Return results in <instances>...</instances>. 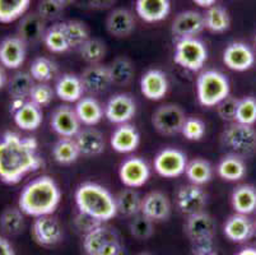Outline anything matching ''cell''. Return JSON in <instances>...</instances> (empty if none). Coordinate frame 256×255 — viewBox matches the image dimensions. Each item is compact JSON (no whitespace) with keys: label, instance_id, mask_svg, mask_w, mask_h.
Masks as SVG:
<instances>
[{"label":"cell","instance_id":"obj_1","mask_svg":"<svg viewBox=\"0 0 256 255\" xmlns=\"http://www.w3.org/2000/svg\"><path fill=\"white\" fill-rule=\"evenodd\" d=\"M42 165L36 138L22 137L14 132L0 135V180L4 184L17 185Z\"/></svg>","mask_w":256,"mask_h":255},{"label":"cell","instance_id":"obj_2","mask_svg":"<svg viewBox=\"0 0 256 255\" xmlns=\"http://www.w3.org/2000/svg\"><path fill=\"white\" fill-rule=\"evenodd\" d=\"M62 200V190L58 182L48 175H42L22 189L18 207L26 216L42 217L54 214Z\"/></svg>","mask_w":256,"mask_h":255},{"label":"cell","instance_id":"obj_3","mask_svg":"<svg viewBox=\"0 0 256 255\" xmlns=\"http://www.w3.org/2000/svg\"><path fill=\"white\" fill-rule=\"evenodd\" d=\"M74 202L78 212L102 223L118 214L115 196L108 189L97 182L87 181L80 184L74 193Z\"/></svg>","mask_w":256,"mask_h":255},{"label":"cell","instance_id":"obj_4","mask_svg":"<svg viewBox=\"0 0 256 255\" xmlns=\"http://www.w3.org/2000/svg\"><path fill=\"white\" fill-rule=\"evenodd\" d=\"M231 95V83L220 70H204L196 79V98L203 107H216Z\"/></svg>","mask_w":256,"mask_h":255},{"label":"cell","instance_id":"obj_5","mask_svg":"<svg viewBox=\"0 0 256 255\" xmlns=\"http://www.w3.org/2000/svg\"><path fill=\"white\" fill-rule=\"evenodd\" d=\"M83 250L87 255H122L124 245L115 227L100 223L84 235Z\"/></svg>","mask_w":256,"mask_h":255},{"label":"cell","instance_id":"obj_6","mask_svg":"<svg viewBox=\"0 0 256 255\" xmlns=\"http://www.w3.org/2000/svg\"><path fill=\"white\" fill-rule=\"evenodd\" d=\"M216 221L206 210L188 216L185 233L192 241L194 252L213 251V238L216 236Z\"/></svg>","mask_w":256,"mask_h":255},{"label":"cell","instance_id":"obj_7","mask_svg":"<svg viewBox=\"0 0 256 255\" xmlns=\"http://www.w3.org/2000/svg\"><path fill=\"white\" fill-rule=\"evenodd\" d=\"M208 60V49L198 37L176 39L174 62L188 72H199Z\"/></svg>","mask_w":256,"mask_h":255},{"label":"cell","instance_id":"obj_8","mask_svg":"<svg viewBox=\"0 0 256 255\" xmlns=\"http://www.w3.org/2000/svg\"><path fill=\"white\" fill-rule=\"evenodd\" d=\"M220 140L224 147L240 157H251L256 153V129L234 121L223 130Z\"/></svg>","mask_w":256,"mask_h":255},{"label":"cell","instance_id":"obj_9","mask_svg":"<svg viewBox=\"0 0 256 255\" xmlns=\"http://www.w3.org/2000/svg\"><path fill=\"white\" fill-rule=\"evenodd\" d=\"M188 156L178 148H164L156 154L153 168L164 179H174L185 174Z\"/></svg>","mask_w":256,"mask_h":255},{"label":"cell","instance_id":"obj_10","mask_svg":"<svg viewBox=\"0 0 256 255\" xmlns=\"http://www.w3.org/2000/svg\"><path fill=\"white\" fill-rule=\"evenodd\" d=\"M186 115L178 105L166 104L158 107L152 115L154 129L162 135H176L182 130Z\"/></svg>","mask_w":256,"mask_h":255},{"label":"cell","instance_id":"obj_11","mask_svg":"<svg viewBox=\"0 0 256 255\" xmlns=\"http://www.w3.org/2000/svg\"><path fill=\"white\" fill-rule=\"evenodd\" d=\"M150 174L152 171L148 162L136 156L124 160L118 167V179L125 188H142L148 182Z\"/></svg>","mask_w":256,"mask_h":255},{"label":"cell","instance_id":"obj_12","mask_svg":"<svg viewBox=\"0 0 256 255\" xmlns=\"http://www.w3.org/2000/svg\"><path fill=\"white\" fill-rule=\"evenodd\" d=\"M104 118L115 125L126 124L136 114V100L128 93H116L104 106Z\"/></svg>","mask_w":256,"mask_h":255},{"label":"cell","instance_id":"obj_13","mask_svg":"<svg viewBox=\"0 0 256 255\" xmlns=\"http://www.w3.org/2000/svg\"><path fill=\"white\" fill-rule=\"evenodd\" d=\"M32 236L41 246H55L62 240L64 231L56 217L52 214L37 217L32 224Z\"/></svg>","mask_w":256,"mask_h":255},{"label":"cell","instance_id":"obj_14","mask_svg":"<svg viewBox=\"0 0 256 255\" xmlns=\"http://www.w3.org/2000/svg\"><path fill=\"white\" fill-rule=\"evenodd\" d=\"M208 204V194L202 186L195 184L181 186L176 193V207L182 214L192 216L206 209Z\"/></svg>","mask_w":256,"mask_h":255},{"label":"cell","instance_id":"obj_15","mask_svg":"<svg viewBox=\"0 0 256 255\" xmlns=\"http://www.w3.org/2000/svg\"><path fill=\"white\" fill-rule=\"evenodd\" d=\"M80 125L76 110L69 105H60L51 112V129L60 138H76L82 129Z\"/></svg>","mask_w":256,"mask_h":255},{"label":"cell","instance_id":"obj_16","mask_svg":"<svg viewBox=\"0 0 256 255\" xmlns=\"http://www.w3.org/2000/svg\"><path fill=\"white\" fill-rule=\"evenodd\" d=\"M223 63L234 72H246L255 65V53L250 45L241 41L228 44L222 55Z\"/></svg>","mask_w":256,"mask_h":255},{"label":"cell","instance_id":"obj_17","mask_svg":"<svg viewBox=\"0 0 256 255\" xmlns=\"http://www.w3.org/2000/svg\"><path fill=\"white\" fill-rule=\"evenodd\" d=\"M172 212L171 200L162 191H150L142 198L140 214L153 222L166 221Z\"/></svg>","mask_w":256,"mask_h":255},{"label":"cell","instance_id":"obj_18","mask_svg":"<svg viewBox=\"0 0 256 255\" xmlns=\"http://www.w3.org/2000/svg\"><path fill=\"white\" fill-rule=\"evenodd\" d=\"M206 30L203 14L196 11H184L174 18L171 32L176 39L196 37Z\"/></svg>","mask_w":256,"mask_h":255},{"label":"cell","instance_id":"obj_19","mask_svg":"<svg viewBox=\"0 0 256 255\" xmlns=\"http://www.w3.org/2000/svg\"><path fill=\"white\" fill-rule=\"evenodd\" d=\"M27 44L20 37L10 36L0 42V64L8 69H18L26 62Z\"/></svg>","mask_w":256,"mask_h":255},{"label":"cell","instance_id":"obj_20","mask_svg":"<svg viewBox=\"0 0 256 255\" xmlns=\"http://www.w3.org/2000/svg\"><path fill=\"white\" fill-rule=\"evenodd\" d=\"M140 144V133L132 124L118 125L111 133L110 146L118 153H132L136 151Z\"/></svg>","mask_w":256,"mask_h":255},{"label":"cell","instance_id":"obj_21","mask_svg":"<svg viewBox=\"0 0 256 255\" xmlns=\"http://www.w3.org/2000/svg\"><path fill=\"white\" fill-rule=\"evenodd\" d=\"M168 79L164 72L150 69L140 78V92L146 100L160 101L168 92Z\"/></svg>","mask_w":256,"mask_h":255},{"label":"cell","instance_id":"obj_22","mask_svg":"<svg viewBox=\"0 0 256 255\" xmlns=\"http://www.w3.org/2000/svg\"><path fill=\"white\" fill-rule=\"evenodd\" d=\"M255 224L252 223L248 216L234 213L226 219L223 224V233L232 242L242 244L252 237L255 232Z\"/></svg>","mask_w":256,"mask_h":255},{"label":"cell","instance_id":"obj_23","mask_svg":"<svg viewBox=\"0 0 256 255\" xmlns=\"http://www.w3.org/2000/svg\"><path fill=\"white\" fill-rule=\"evenodd\" d=\"M79 77L82 79L86 92L93 93V95L104 92L112 84L110 69L102 64L90 65L83 70Z\"/></svg>","mask_w":256,"mask_h":255},{"label":"cell","instance_id":"obj_24","mask_svg":"<svg viewBox=\"0 0 256 255\" xmlns=\"http://www.w3.org/2000/svg\"><path fill=\"white\" fill-rule=\"evenodd\" d=\"M54 90L55 95L66 104H76L86 92L80 77L73 73H65L60 76Z\"/></svg>","mask_w":256,"mask_h":255},{"label":"cell","instance_id":"obj_25","mask_svg":"<svg viewBox=\"0 0 256 255\" xmlns=\"http://www.w3.org/2000/svg\"><path fill=\"white\" fill-rule=\"evenodd\" d=\"M80 154L84 157H96L106 149V140L104 134L93 126H87L76 135Z\"/></svg>","mask_w":256,"mask_h":255},{"label":"cell","instance_id":"obj_26","mask_svg":"<svg viewBox=\"0 0 256 255\" xmlns=\"http://www.w3.org/2000/svg\"><path fill=\"white\" fill-rule=\"evenodd\" d=\"M136 12L146 23H158L171 13V0H136Z\"/></svg>","mask_w":256,"mask_h":255},{"label":"cell","instance_id":"obj_27","mask_svg":"<svg viewBox=\"0 0 256 255\" xmlns=\"http://www.w3.org/2000/svg\"><path fill=\"white\" fill-rule=\"evenodd\" d=\"M106 28L114 37H128L136 30V18L129 9L116 8L108 14L106 20Z\"/></svg>","mask_w":256,"mask_h":255},{"label":"cell","instance_id":"obj_28","mask_svg":"<svg viewBox=\"0 0 256 255\" xmlns=\"http://www.w3.org/2000/svg\"><path fill=\"white\" fill-rule=\"evenodd\" d=\"M80 124L86 126H96L104 118V106L93 96H83L74 107Z\"/></svg>","mask_w":256,"mask_h":255},{"label":"cell","instance_id":"obj_29","mask_svg":"<svg viewBox=\"0 0 256 255\" xmlns=\"http://www.w3.org/2000/svg\"><path fill=\"white\" fill-rule=\"evenodd\" d=\"M13 114L16 125L20 129L26 130V132H34L41 126L44 121V114L41 107L37 106L32 101H24V104L16 110Z\"/></svg>","mask_w":256,"mask_h":255},{"label":"cell","instance_id":"obj_30","mask_svg":"<svg viewBox=\"0 0 256 255\" xmlns=\"http://www.w3.org/2000/svg\"><path fill=\"white\" fill-rule=\"evenodd\" d=\"M216 171H217L218 176L224 180V181L236 182L246 176L248 168H246V163L244 158L237 156V154L231 153L224 156L218 162Z\"/></svg>","mask_w":256,"mask_h":255},{"label":"cell","instance_id":"obj_31","mask_svg":"<svg viewBox=\"0 0 256 255\" xmlns=\"http://www.w3.org/2000/svg\"><path fill=\"white\" fill-rule=\"evenodd\" d=\"M46 30V21L38 13H32L20 21V37L26 44H37L44 40Z\"/></svg>","mask_w":256,"mask_h":255},{"label":"cell","instance_id":"obj_32","mask_svg":"<svg viewBox=\"0 0 256 255\" xmlns=\"http://www.w3.org/2000/svg\"><path fill=\"white\" fill-rule=\"evenodd\" d=\"M231 204L234 213L250 216L256 210V189L248 184L237 186L232 191Z\"/></svg>","mask_w":256,"mask_h":255},{"label":"cell","instance_id":"obj_33","mask_svg":"<svg viewBox=\"0 0 256 255\" xmlns=\"http://www.w3.org/2000/svg\"><path fill=\"white\" fill-rule=\"evenodd\" d=\"M118 213L125 217H136L140 214L142 196L136 189L126 188L118 191L115 196Z\"/></svg>","mask_w":256,"mask_h":255},{"label":"cell","instance_id":"obj_34","mask_svg":"<svg viewBox=\"0 0 256 255\" xmlns=\"http://www.w3.org/2000/svg\"><path fill=\"white\" fill-rule=\"evenodd\" d=\"M204 26L212 34H223L231 27V16L226 8L220 6H212L203 14Z\"/></svg>","mask_w":256,"mask_h":255},{"label":"cell","instance_id":"obj_35","mask_svg":"<svg viewBox=\"0 0 256 255\" xmlns=\"http://www.w3.org/2000/svg\"><path fill=\"white\" fill-rule=\"evenodd\" d=\"M213 166L206 158H194V160L188 161L186 166L185 175L190 184L203 186L208 184L213 179Z\"/></svg>","mask_w":256,"mask_h":255},{"label":"cell","instance_id":"obj_36","mask_svg":"<svg viewBox=\"0 0 256 255\" xmlns=\"http://www.w3.org/2000/svg\"><path fill=\"white\" fill-rule=\"evenodd\" d=\"M51 153L54 160L60 165H72L82 156L76 138H60L54 144Z\"/></svg>","mask_w":256,"mask_h":255},{"label":"cell","instance_id":"obj_37","mask_svg":"<svg viewBox=\"0 0 256 255\" xmlns=\"http://www.w3.org/2000/svg\"><path fill=\"white\" fill-rule=\"evenodd\" d=\"M42 42L45 44L46 49L54 54H62L72 50L62 22L55 23L46 30Z\"/></svg>","mask_w":256,"mask_h":255},{"label":"cell","instance_id":"obj_38","mask_svg":"<svg viewBox=\"0 0 256 255\" xmlns=\"http://www.w3.org/2000/svg\"><path fill=\"white\" fill-rule=\"evenodd\" d=\"M111 79H112V84L116 86H126L134 78L136 70H134V65L125 56H118L115 60H112L110 65Z\"/></svg>","mask_w":256,"mask_h":255},{"label":"cell","instance_id":"obj_39","mask_svg":"<svg viewBox=\"0 0 256 255\" xmlns=\"http://www.w3.org/2000/svg\"><path fill=\"white\" fill-rule=\"evenodd\" d=\"M31 0H0V23H12L24 17Z\"/></svg>","mask_w":256,"mask_h":255},{"label":"cell","instance_id":"obj_40","mask_svg":"<svg viewBox=\"0 0 256 255\" xmlns=\"http://www.w3.org/2000/svg\"><path fill=\"white\" fill-rule=\"evenodd\" d=\"M24 227V213L20 207H8L0 216V228L8 235H18Z\"/></svg>","mask_w":256,"mask_h":255},{"label":"cell","instance_id":"obj_41","mask_svg":"<svg viewBox=\"0 0 256 255\" xmlns=\"http://www.w3.org/2000/svg\"><path fill=\"white\" fill-rule=\"evenodd\" d=\"M34 86V79L30 74V72H18L8 81V91L12 98H20L26 100L30 97L32 88Z\"/></svg>","mask_w":256,"mask_h":255},{"label":"cell","instance_id":"obj_42","mask_svg":"<svg viewBox=\"0 0 256 255\" xmlns=\"http://www.w3.org/2000/svg\"><path fill=\"white\" fill-rule=\"evenodd\" d=\"M62 25L65 35L68 37L70 49H79L90 39V30L86 23L80 22V21H65V22H62Z\"/></svg>","mask_w":256,"mask_h":255},{"label":"cell","instance_id":"obj_43","mask_svg":"<svg viewBox=\"0 0 256 255\" xmlns=\"http://www.w3.org/2000/svg\"><path fill=\"white\" fill-rule=\"evenodd\" d=\"M30 74L34 82H41V83H48V81L54 79L58 74V67L52 60L40 56L36 58L34 62L31 63L30 67Z\"/></svg>","mask_w":256,"mask_h":255},{"label":"cell","instance_id":"obj_44","mask_svg":"<svg viewBox=\"0 0 256 255\" xmlns=\"http://www.w3.org/2000/svg\"><path fill=\"white\" fill-rule=\"evenodd\" d=\"M80 58L90 65L100 64L106 55V45L98 39H90L78 49Z\"/></svg>","mask_w":256,"mask_h":255},{"label":"cell","instance_id":"obj_45","mask_svg":"<svg viewBox=\"0 0 256 255\" xmlns=\"http://www.w3.org/2000/svg\"><path fill=\"white\" fill-rule=\"evenodd\" d=\"M236 123L245 125H255L256 124V98L252 96H246L238 100V106L236 112Z\"/></svg>","mask_w":256,"mask_h":255},{"label":"cell","instance_id":"obj_46","mask_svg":"<svg viewBox=\"0 0 256 255\" xmlns=\"http://www.w3.org/2000/svg\"><path fill=\"white\" fill-rule=\"evenodd\" d=\"M129 230L130 233L138 240H146V238L152 237L153 232H154V226H153V221L144 217L143 214H138V216L132 217L129 224Z\"/></svg>","mask_w":256,"mask_h":255},{"label":"cell","instance_id":"obj_47","mask_svg":"<svg viewBox=\"0 0 256 255\" xmlns=\"http://www.w3.org/2000/svg\"><path fill=\"white\" fill-rule=\"evenodd\" d=\"M206 133V125L202 119L199 118H186L184 123L181 134L185 137V139L190 142H199L204 138Z\"/></svg>","mask_w":256,"mask_h":255},{"label":"cell","instance_id":"obj_48","mask_svg":"<svg viewBox=\"0 0 256 255\" xmlns=\"http://www.w3.org/2000/svg\"><path fill=\"white\" fill-rule=\"evenodd\" d=\"M54 97H55V90L51 87L50 84L37 82V83H34L28 98L30 101L36 104L37 106L45 107L52 102Z\"/></svg>","mask_w":256,"mask_h":255},{"label":"cell","instance_id":"obj_49","mask_svg":"<svg viewBox=\"0 0 256 255\" xmlns=\"http://www.w3.org/2000/svg\"><path fill=\"white\" fill-rule=\"evenodd\" d=\"M238 100L240 98H236V97H234V96L230 95L228 97H226L223 101H220V104L216 106L218 116H220L223 121H227V123H234V119H236Z\"/></svg>","mask_w":256,"mask_h":255},{"label":"cell","instance_id":"obj_50","mask_svg":"<svg viewBox=\"0 0 256 255\" xmlns=\"http://www.w3.org/2000/svg\"><path fill=\"white\" fill-rule=\"evenodd\" d=\"M64 7L56 3L55 0H41L38 4L37 13L48 22V21H56L62 17Z\"/></svg>","mask_w":256,"mask_h":255},{"label":"cell","instance_id":"obj_51","mask_svg":"<svg viewBox=\"0 0 256 255\" xmlns=\"http://www.w3.org/2000/svg\"><path fill=\"white\" fill-rule=\"evenodd\" d=\"M100 223H102V222H98L96 221V219L90 218V217L86 216V214L80 213V212H78L76 219H74V224H76V230L83 232L84 235L87 232H90V230H93L94 227H97Z\"/></svg>","mask_w":256,"mask_h":255},{"label":"cell","instance_id":"obj_52","mask_svg":"<svg viewBox=\"0 0 256 255\" xmlns=\"http://www.w3.org/2000/svg\"><path fill=\"white\" fill-rule=\"evenodd\" d=\"M76 3L82 8L107 9L116 3V0H76Z\"/></svg>","mask_w":256,"mask_h":255},{"label":"cell","instance_id":"obj_53","mask_svg":"<svg viewBox=\"0 0 256 255\" xmlns=\"http://www.w3.org/2000/svg\"><path fill=\"white\" fill-rule=\"evenodd\" d=\"M0 255H16L14 247L12 246L8 238L0 235Z\"/></svg>","mask_w":256,"mask_h":255},{"label":"cell","instance_id":"obj_54","mask_svg":"<svg viewBox=\"0 0 256 255\" xmlns=\"http://www.w3.org/2000/svg\"><path fill=\"white\" fill-rule=\"evenodd\" d=\"M192 3L196 4L198 7H202V8H210L212 6H216L217 0H192Z\"/></svg>","mask_w":256,"mask_h":255},{"label":"cell","instance_id":"obj_55","mask_svg":"<svg viewBox=\"0 0 256 255\" xmlns=\"http://www.w3.org/2000/svg\"><path fill=\"white\" fill-rule=\"evenodd\" d=\"M6 84H8V77H6L4 68L0 67V90H3Z\"/></svg>","mask_w":256,"mask_h":255},{"label":"cell","instance_id":"obj_56","mask_svg":"<svg viewBox=\"0 0 256 255\" xmlns=\"http://www.w3.org/2000/svg\"><path fill=\"white\" fill-rule=\"evenodd\" d=\"M234 255H256V247L246 246L244 247V249L240 250L238 252H236Z\"/></svg>","mask_w":256,"mask_h":255},{"label":"cell","instance_id":"obj_57","mask_svg":"<svg viewBox=\"0 0 256 255\" xmlns=\"http://www.w3.org/2000/svg\"><path fill=\"white\" fill-rule=\"evenodd\" d=\"M55 2H56V3H59L60 6L64 7V8H65V7L70 6V4L76 3V0H55Z\"/></svg>","mask_w":256,"mask_h":255},{"label":"cell","instance_id":"obj_58","mask_svg":"<svg viewBox=\"0 0 256 255\" xmlns=\"http://www.w3.org/2000/svg\"><path fill=\"white\" fill-rule=\"evenodd\" d=\"M192 255H217V252L208 251V252H194Z\"/></svg>","mask_w":256,"mask_h":255},{"label":"cell","instance_id":"obj_59","mask_svg":"<svg viewBox=\"0 0 256 255\" xmlns=\"http://www.w3.org/2000/svg\"><path fill=\"white\" fill-rule=\"evenodd\" d=\"M139 255H150V254H146V252H143V254H139Z\"/></svg>","mask_w":256,"mask_h":255},{"label":"cell","instance_id":"obj_60","mask_svg":"<svg viewBox=\"0 0 256 255\" xmlns=\"http://www.w3.org/2000/svg\"><path fill=\"white\" fill-rule=\"evenodd\" d=\"M255 45H256V36H255Z\"/></svg>","mask_w":256,"mask_h":255},{"label":"cell","instance_id":"obj_61","mask_svg":"<svg viewBox=\"0 0 256 255\" xmlns=\"http://www.w3.org/2000/svg\"><path fill=\"white\" fill-rule=\"evenodd\" d=\"M255 230H256V222H255Z\"/></svg>","mask_w":256,"mask_h":255}]
</instances>
